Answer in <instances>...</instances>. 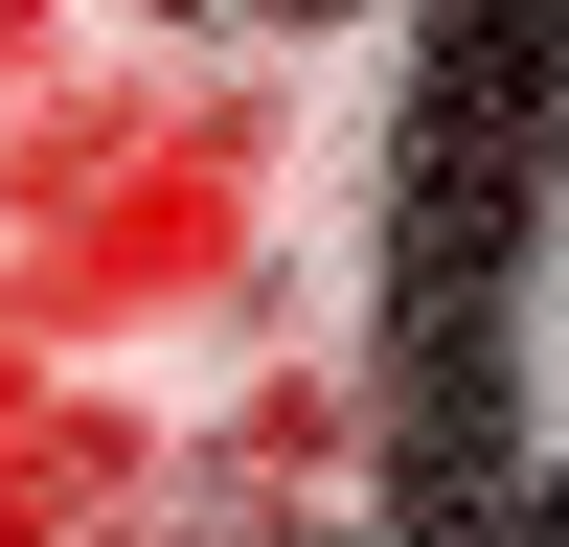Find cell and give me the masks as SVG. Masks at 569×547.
Returning <instances> with one entry per match:
<instances>
[{
	"label": "cell",
	"instance_id": "3957f363",
	"mask_svg": "<svg viewBox=\"0 0 569 547\" xmlns=\"http://www.w3.org/2000/svg\"><path fill=\"white\" fill-rule=\"evenodd\" d=\"M273 23H342V0H273Z\"/></svg>",
	"mask_w": 569,
	"mask_h": 547
},
{
	"label": "cell",
	"instance_id": "6da1fadb",
	"mask_svg": "<svg viewBox=\"0 0 569 547\" xmlns=\"http://www.w3.org/2000/svg\"><path fill=\"white\" fill-rule=\"evenodd\" d=\"M569 206V0H433L388 91V547H501L525 501V251Z\"/></svg>",
	"mask_w": 569,
	"mask_h": 547
},
{
	"label": "cell",
	"instance_id": "7a4b0ae2",
	"mask_svg": "<svg viewBox=\"0 0 569 547\" xmlns=\"http://www.w3.org/2000/svg\"><path fill=\"white\" fill-rule=\"evenodd\" d=\"M501 547H569V456H547V479H525V501H501Z\"/></svg>",
	"mask_w": 569,
	"mask_h": 547
}]
</instances>
